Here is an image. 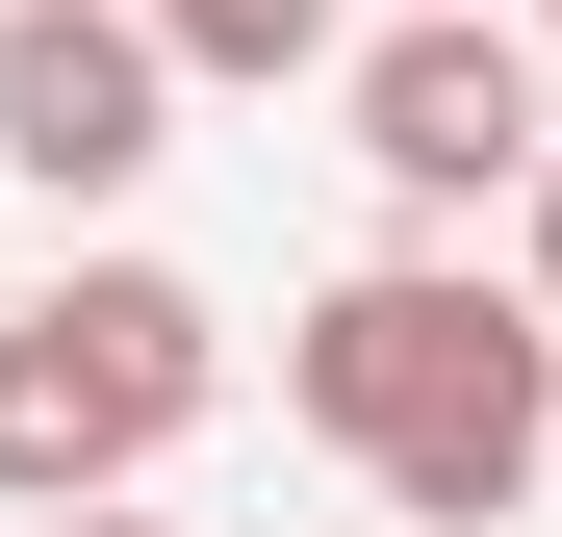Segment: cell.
Segmentation results:
<instances>
[{
  "label": "cell",
  "instance_id": "cell-1",
  "mask_svg": "<svg viewBox=\"0 0 562 537\" xmlns=\"http://www.w3.org/2000/svg\"><path fill=\"white\" fill-rule=\"evenodd\" d=\"M281 410L358 435L409 537H486V512H537V461H562V333L486 307V282H435V256H358V282L281 333Z\"/></svg>",
  "mask_w": 562,
  "mask_h": 537
},
{
  "label": "cell",
  "instance_id": "cell-2",
  "mask_svg": "<svg viewBox=\"0 0 562 537\" xmlns=\"http://www.w3.org/2000/svg\"><path fill=\"white\" fill-rule=\"evenodd\" d=\"M205 384H231V333H205V282H154V256H77L52 307H0V512H128L179 435H205Z\"/></svg>",
  "mask_w": 562,
  "mask_h": 537
},
{
  "label": "cell",
  "instance_id": "cell-3",
  "mask_svg": "<svg viewBox=\"0 0 562 537\" xmlns=\"http://www.w3.org/2000/svg\"><path fill=\"white\" fill-rule=\"evenodd\" d=\"M154 154H179V52H154V0H0V179L128 205Z\"/></svg>",
  "mask_w": 562,
  "mask_h": 537
},
{
  "label": "cell",
  "instance_id": "cell-4",
  "mask_svg": "<svg viewBox=\"0 0 562 537\" xmlns=\"http://www.w3.org/2000/svg\"><path fill=\"white\" fill-rule=\"evenodd\" d=\"M358 154H384V205H486V179H537V52L486 26V0H435V26L358 52Z\"/></svg>",
  "mask_w": 562,
  "mask_h": 537
},
{
  "label": "cell",
  "instance_id": "cell-5",
  "mask_svg": "<svg viewBox=\"0 0 562 537\" xmlns=\"http://www.w3.org/2000/svg\"><path fill=\"white\" fill-rule=\"evenodd\" d=\"M154 52H179V77H307L333 0H154Z\"/></svg>",
  "mask_w": 562,
  "mask_h": 537
},
{
  "label": "cell",
  "instance_id": "cell-6",
  "mask_svg": "<svg viewBox=\"0 0 562 537\" xmlns=\"http://www.w3.org/2000/svg\"><path fill=\"white\" fill-rule=\"evenodd\" d=\"M537 333H562V154H537Z\"/></svg>",
  "mask_w": 562,
  "mask_h": 537
},
{
  "label": "cell",
  "instance_id": "cell-7",
  "mask_svg": "<svg viewBox=\"0 0 562 537\" xmlns=\"http://www.w3.org/2000/svg\"><path fill=\"white\" fill-rule=\"evenodd\" d=\"M52 537H179V512H52Z\"/></svg>",
  "mask_w": 562,
  "mask_h": 537
},
{
  "label": "cell",
  "instance_id": "cell-8",
  "mask_svg": "<svg viewBox=\"0 0 562 537\" xmlns=\"http://www.w3.org/2000/svg\"><path fill=\"white\" fill-rule=\"evenodd\" d=\"M409 26H435V0H409Z\"/></svg>",
  "mask_w": 562,
  "mask_h": 537
},
{
  "label": "cell",
  "instance_id": "cell-9",
  "mask_svg": "<svg viewBox=\"0 0 562 537\" xmlns=\"http://www.w3.org/2000/svg\"><path fill=\"white\" fill-rule=\"evenodd\" d=\"M537 26H562V0H537Z\"/></svg>",
  "mask_w": 562,
  "mask_h": 537
}]
</instances>
